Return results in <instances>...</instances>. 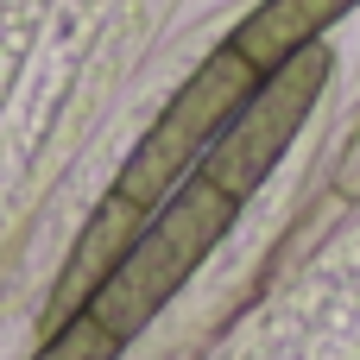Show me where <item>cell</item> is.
Instances as JSON below:
<instances>
[{
	"label": "cell",
	"mask_w": 360,
	"mask_h": 360,
	"mask_svg": "<svg viewBox=\"0 0 360 360\" xmlns=\"http://www.w3.org/2000/svg\"><path fill=\"white\" fill-rule=\"evenodd\" d=\"M240 202L228 190H215L202 171L184 177L133 234V247L120 253V266L101 278V291L89 297V316L101 329H114L120 342H133L139 329H152V316L190 285V272L228 240Z\"/></svg>",
	"instance_id": "1"
},
{
	"label": "cell",
	"mask_w": 360,
	"mask_h": 360,
	"mask_svg": "<svg viewBox=\"0 0 360 360\" xmlns=\"http://www.w3.org/2000/svg\"><path fill=\"white\" fill-rule=\"evenodd\" d=\"M253 89H259V70H253L234 44H221L215 57H202V63L190 70V82L165 101V114L152 120V133L133 146V158L120 165L114 196H127V202H139V209H158L184 177L202 171L209 146L228 133V120L247 108Z\"/></svg>",
	"instance_id": "2"
},
{
	"label": "cell",
	"mask_w": 360,
	"mask_h": 360,
	"mask_svg": "<svg viewBox=\"0 0 360 360\" xmlns=\"http://www.w3.org/2000/svg\"><path fill=\"white\" fill-rule=\"evenodd\" d=\"M323 82H329V51H323V38L304 44L297 57H285L278 70H266L259 89L247 95V108L228 120V133L209 146L202 177H209L215 190H228L234 202H247V196L272 177V165L291 152V139H297V127L310 120Z\"/></svg>",
	"instance_id": "3"
},
{
	"label": "cell",
	"mask_w": 360,
	"mask_h": 360,
	"mask_svg": "<svg viewBox=\"0 0 360 360\" xmlns=\"http://www.w3.org/2000/svg\"><path fill=\"white\" fill-rule=\"evenodd\" d=\"M146 215H152V209H139V202H127V196L108 190V202L89 215V228L76 234V253H70L63 272H57V291H51V316H44V329H57V323H70V316L89 310V297H95L101 278L120 266V253L133 247V234L146 228Z\"/></svg>",
	"instance_id": "4"
},
{
	"label": "cell",
	"mask_w": 360,
	"mask_h": 360,
	"mask_svg": "<svg viewBox=\"0 0 360 360\" xmlns=\"http://www.w3.org/2000/svg\"><path fill=\"white\" fill-rule=\"evenodd\" d=\"M360 0H259L240 25H234V51L266 76V70H278L285 57H297L304 44H316L335 19H348Z\"/></svg>",
	"instance_id": "5"
},
{
	"label": "cell",
	"mask_w": 360,
	"mask_h": 360,
	"mask_svg": "<svg viewBox=\"0 0 360 360\" xmlns=\"http://www.w3.org/2000/svg\"><path fill=\"white\" fill-rule=\"evenodd\" d=\"M120 348H127V342H120L114 329H101V323L82 310V316H70V323L44 329V348H38L32 360H114Z\"/></svg>",
	"instance_id": "6"
}]
</instances>
